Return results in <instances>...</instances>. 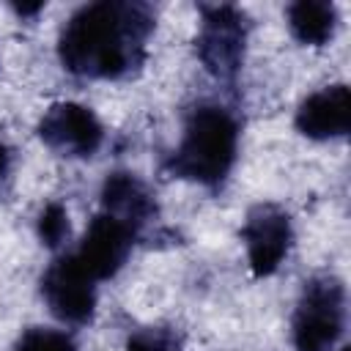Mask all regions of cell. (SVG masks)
<instances>
[{"instance_id":"cell-1","label":"cell","mask_w":351,"mask_h":351,"mask_svg":"<svg viewBox=\"0 0 351 351\" xmlns=\"http://www.w3.org/2000/svg\"><path fill=\"white\" fill-rule=\"evenodd\" d=\"M154 33V11L143 3L101 0L69 16L58 38L66 71L88 80H118L132 74L145 58Z\"/></svg>"},{"instance_id":"cell-2","label":"cell","mask_w":351,"mask_h":351,"mask_svg":"<svg viewBox=\"0 0 351 351\" xmlns=\"http://www.w3.org/2000/svg\"><path fill=\"white\" fill-rule=\"evenodd\" d=\"M236 148L239 123L233 112L219 104H197L184 123V137L173 151L167 170L178 178L217 186L230 173Z\"/></svg>"},{"instance_id":"cell-3","label":"cell","mask_w":351,"mask_h":351,"mask_svg":"<svg viewBox=\"0 0 351 351\" xmlns=\"http://www.w3.org/2000/svg\"><path fill=\"white\" fill-rule=\"evenodd\" d=\"M346 326V288L332 274L304 282L293 313L296 351H329Z\"/></svg>"},{"instance_id":"cell-4","label":"cell","mask_w":351,"mask_h":351,"mask_svg":"<svg viewBox=\"0 0 351 351\" xmlns=\"http://www.w3.org/2000/svg\"><path fill=\"white\" fill-rule=\"evenodd\" d=\"M197 58L217 80H233L244 60L247 19L236 5H203Z\"/></svg>"},{"instance_id":"cell-5","label":"cell","mask_w":351,"mask_h":351,"mask_svg":"<svg viewBox=\"0 0 351 351\" xmlns=\"http://www.w3.org/2000/svg\"><path fill=\"white\" fill-rule=\"evenodd\" d=\"M38 137L60 156H93L101 145V123L85 104L58 101L38 121Z\"/></svg>"},{"instance_id":"cell-6","label":"cell","mask_w":351,"mask_h":351,"mask_svg":"<svg viewBox=\"0 0 351 351\" xmlns=\"http://www.w3.org/2000/svg\"><path fill=\"white\" fill-rule=\"evenodd\" d=\"M41 293L49 310L66 324H88L96 310V280L74 255L58 258L41 277Z\"/></svg>"},{"instance_id":"cell-7","label":"cell","mask_w":351,"mask_h":351,"mask_svg":"<svg viewBox=\"0 0 351 351\" xmlns=\"http://www.w3.org/2000/svg\"><path fill=\"white\" fill-rule=\"evenodd\" d=\"M241 239L247 244L250 269L255 277H269L280 269L282 258L291 250V219L274 203H261L250 208Z\"/></svg>"},{"instance_id":"cell-8","label":"cell","mask_w":351,"mask_h":351,"mask_svg":"<svg viewBox=\"0 0 351 351\" xmlns=\"http://www.w3.org/2000/svg\"><path fill=\"white\" fill-rule=\"evenodd\" d=\"M134 236L137 233L132 228H126L123 222H118L115 217L101 211L90 219L74 258L96 282L107 280L126 263Z\"/></svg>"},{"instance_id":"cell-9","label":"cell","mask_w":351,"mask_h":351,"mask_svg":"<svg viewBox=\"0 0 351 351\" xmlns=\"http://www.w3.org/2000/svg\"><path fill=\"white\" fill-rule=\"evenodd\" d=\"M351 93L343 82L310 93L296 110V129L310 140H332L348 134Z\"/></svg>"},{"instance_id":"cell-10","label":"cell","mask_w":351,"mask_h":351,"mask_svg":"<svg viewBox=\"0 0 351 351\" xmlns=\"http://www.w3.org/2000/svg\"><path fill=\"white\" fill-rule=\"evenodd\" d=\"M101 211L115 217L118 222H123L126 228H132L134 233L154 217L156 203L154 195L148 192V186L134 176V173H112L107 176L104 186H101Z\"/></svg>"},{"instance_id":"cell-11","label":"cell","mask_w":351,"mask_h":351,"mask_svg":"<svg viewBox=\"0 0 351 351\" xmlns=\"http://www.w3.org/2000/svg\"><path fill=\"white\" fill-rule=\"evenodd\" d=\"M288 27L296 41L321 47L335 36L337 27V8L321 0H299L288 5Z\"/></svg>"},{"instance_id":"cell-12","label":"cell","mask_w":351,"mask_h":351,"mask_svg":"<svg viewBox=\"0 0 351 351\" xmlns=\"http://www.w3.org/2000/svg\"><path fill=\"white\" fill-rule=\"evenodd\" d=\"M14 351H77V346H74V340H71L66 332H60V329L33 326V329H27V332L16 340Z\"/></svg>"},{"instance_id":"cell-13","label":"cell","mask_w":351,"mask_h":351,"mask_svg":"<svg viewBox=\"0 0 351 351\" xmlns=\"http://www.w3.org/2000/svg\"><path fill=\"white\" fill-rule=\"evenodd\" d=\"M38 236L47 247H58L69 239V214L60 203H49L38 217Z\"/></svg>"},{"instance_id":"cell-14","label":"cell","mask_w":351,"mask_h":351,"mask_svg":"<svg viewBox=\"0 0 351 351\" xmlns=\"http://www.w3.org/2000/svg\"><path fill=\"white\" fill-rule=\"evenodd\" d=\"M126 351H181V343L173 332L167 329H140L129 335Z\"/></svg>"}]
</instances>
